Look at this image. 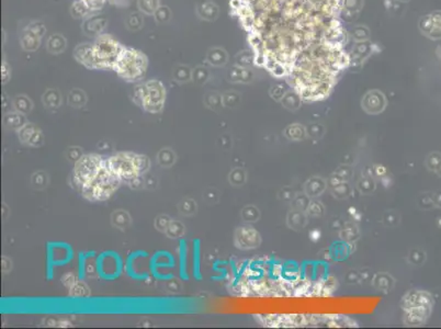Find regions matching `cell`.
Instances as JSON below:
<instances>
[{
  "instance_id": "6da1fadb",
  "label": "cell",
  "mask_w": 441,
  "mask_h": 329,
  "mask_svg": "<svg viewBox=\"0 0 441 329\" xmlns=\"http://www.w3.org/2000/svg\"><path fill=\"white\" fill-rule=\"evenodd\" d=\"M107 167L122 182H134L148 168V158L132 152L117 153L106 158Z\"/></svg>"
},
{
  "instance_id": "7a4b0ae2",
  "label": "cell",
  "mask_w": 441,
  "mask_h": 329,
  "mask_svg": "<svg viewBox=\"0 0 441 329\" xmlns=\"http://www.w3.org/2000/svg\"><path fill=\"white\" fill-rule=\"evenodd\" d=\"M122 181L106 166L88 184L80 188L81 195L90 202H103L110 199L120 188Z\"/></svg>"
},
{
  "instance_id": "3957f363",
  "label": "cell",
  "mask_w": 441,
  "mask_h": 329,
  "mask_svg": "<svg viewBox=\"0 0 441 329\" xmlns=\"http://www.w3.org/2000/svg\"><path fill=\"white\" fill-rule=\"evenodd\" d=\"M106 166V158L98 154H87L81 156L75 164L74 181L78 188L88 184L102 168Z\"/></svg>"
},
{
  "instance_id": "277c9868",
  "label": "cell",
  "mask_w": 441,
  "mask_h": 329,
  "mask_svg": "<svg viewBox=\"0 0 441 329\" xmlns=\"http://www.w3.org/2000/svg\"><path fill=\"white\" fill-rule=\"evenodd\" d=\"M97 276L102 281H116L124 272V261L118 251L105 250L100 252L95 262Z\"/></svg>"
},
{
  "instance_id": "5b68a950",
  "label": "cell",
  "mask_w": 441,
  "mask_h": 329,
  "mask_svg": "<svg viewBox=\"0 0 441 329\" xmlns=\"http://www.w3.org/2000/svg\"><path fill=\"white\" fill-rule=\"evenodd\" d=\"M74 259L73 246L65 241H48L46 244V280L54 279L55 268L66 266Z\"/></svg>"
},
{
  "instance_id": "8992f818",
  "label": "cell",
  "mask_w": 441,
  "mask_h": 329,
  "mask_svg": "<svg viewBox=\"0 0 441 329\" xmlns=\"http://www.w3.org/2000/svg\"><path fill=\"white\" fill-rule=\"evenodd\" d=\"M143 58L144 56L134 51H131V53H121L114 68L125 80H139L143 77L146 68V62Z\"/></svg>"
},
{
  "instance_id": "52a82bcc",
  "label": "cell",
  "mask_w": 441,
  "mask_h": 329,
  "mask_svg": "<svg viewBox=\"0 0 441 329\" xmlns=\"http://www.w3.org/2000/svg\"><path fill=\"white\" fill-rule=\"evenodd\" d=\"M140 104L146 111L150 113H158L164 108L165 89L159 81H149L140 87L138 92Z\"/></svg>"
},
{
  "instance_id": "ba28073f",
  "label": "cell",
  "mask_w": 441,
  "mask_h": 329,
  "mask_svg": "<svg viewBox=\"0 0 441 329\" xmlns=\"http://www.w3.org/2000/svg\"><path fill=\"white\" fill-rule=\"evenodd\" d=\"M176 258L168 250L155 251L148 261V269L150 276L157 281L167 282L175 278L172 272H165L164 270H171L176 268Z\"/></svg>"
},
{
  "instance_id": "9c48e42d",
  "label": "cell",
  "mask_w": 441,
  "mask_h": 329,
  "mask_svg": "<svg viewBox=\"0 0 441 329\" xmlns=\"http://www.w3.org/2000/svg\"><path fill=\"white\" fill-rule=\"evenodd\" d=\"M418 27L425 36L432 40H440L441 38V11L434 12L422 16L418 22Z\"/></svg>"
},
{
  "instance_id": "30bf717a",
  "label": "cell",
  "mask_w": 441,
  "mask_h": 329,
  "mask_svg": "<svg viewBox=\"0 0 441 329\" xmlns=\"http://www.w3.org/2000/svg\"><path fill=\"white\" fill-rule=\"evenodd\" d=\"M148 256H149L148 252L142 249L130 252L127 257V260L124 262V271L130 279L134 280V281H146V279L139 272L138 268L142 267L139 265L141 258Z\"/></svg>"
},
{
  "instance_id": "8fae6325",
  "label": "cell",
  "mask_w": 441,
  "mask_h": 329,
  "mask_svg": "<svg viewBox=\"0 0 441 329\" xmlns=\"http://www.w3.org/2000/svg\"><path fill=\"white\" fill-rule=\"evenodd\" d=\"M374 47H375L374 44L370 43L369 41L356 43V45L352 47L351 54H349L351 67L352 68H360L361 66L363 65V63L366 62V60L375 52Z\"/></svg>"
},
{
  "instance_id": "7c38bea8",
  "label": "cell",
  "mask_w": 441,
  "mask_h": 329,
  "mask_svg": "<svg viewBox=\"0 0 441 329\" xmlns=\"http://www.w3.org/2000/svg\"><path fill=\"white\" fill-rule=\"evenodd\" d=\"M386 106V99L382 92L378 90L369 91L362 99V108L370 114L382 112Z\"/></svg>"
},
{
  "instance_id": "4fadbf2b",
  "label": "cell",
  "mask_w": 441,
  "mask_h": 329,
  "mask_svg": "<svg viewBox=\"0 0 441 329\" xmlns=\"http://www.w3.org/2000/svg\"><path fill=\"white\" fill-rule=\"evenodd\" d=\"M178 269H179V277L182 281H189V273H188V243L184 238L179 240V248H178Z\"/></svg>"
},
{
  "instance_id": "5bb4252c",
  "label": "cell",
  "mask_w": 441,
  "mask_h": 329,
  "mask_svg": "<svg viewBox=\"0 0 441 329\" xmlns=\"http://www.w3.org/2000/svg\"><path fill=\"white\" fill-rule=\"evenodd\" d=\"M192 276L195 281L202 280L201 273V241L198 238L192 240Z\"/></svg>"
},
{
  "instance_id": "9a60e30c",
  "label": "cell",
  "mask_w": 441,
  "mask_h": 329,
  "mask_svg": "<svg viewBox=\"0 0 441 329\" xmlns=\"http://www.w3.org/2000/svg\"><path fill=\"white\" fill-rule=\"evenodd\" d=\"M198 12L202 19L213 21L219 15V7L214 2L205 0V1H202L199 4Z\"/></svg>"
},
{
  "instance_id": "2e32d148",
  "label": "cell",
  "mask_w": 441,
  "mask_h": 329,
  "mask_svg": "<svg viewBox=\"0 0 441 329\" xmlns=\"http://www.w3.org/2000/svg\"><path fill=\"white\" fill-rule=\"evenodd\" d=\"M208 62L214 66H223L227 63L228 55L225 49L220 47H214L209 51L208 53Z\"/></svg>"
},
{
  "instance_id": "e0dca14e",
  "label": "cell",
  "mask_w": 441,
  "mask_h": 329,
  "mask_svg": "<svg viewBox=\"0 0 441 329\" xmlns=\"http://www.w3.org/2000/svg\"><path fill=\"white\" fill-rule=\"evenodd\" d=\"M231 78L232 81H242L248 82L252 81L254 78V73L249 68L241 67V66H235L231 70Z\"/></svg>"
},
{
  "instance_id": "ac0fdd59",
  "label": "cell",
  "mask_w": 441,
  "mask_h": 329,
  "mask_svg": "<svg viewBox=\"0 0 441 329\" xmlns=\"http://www.w3.org/2000/svg\"><path fill=\"white\" fill-rule=\"evenodd\" d=\"M349 36L355 41V43L368 42L370 40V36H371V32L366 25H357L351 30Z\"/></svg>"
},
{
  "instance_id": "d6986e66",
  "label": "cell",
  "mask_w": 441,
  "mask_h": 329,
  "mask_svg": "<svg viewBox=\"0 0 441 329\" xmlns=\"http://www.w3.org/2000/svg\"><path fill=\"white\" fill-rule=\"evenodd\" d=\"M237 66L241 67H250V66L255 64V52L254 51H242L238 53L235 57Z\"/></svg>"
},
{
  "instance_id": "ffe728a7",
  "label": "cell",
  "mask_w": 441,
  "mask_h": 329,
  "mask_svg": "<svg viewBox=\"0 0 441 329\" xmlns=\"http://www.w3.org/2000/svg\"><path fill=\"white\" fill-rule=\"evenodd\" d=\"M96 254L95 251L91 252H79L78 254V279L83 281L86 276V260L87 258L92 257Z\"/></svg>"
},
{
  "instance_id": "44dd1931",
  "label": "cell",
  "mask_w": 441,
  "mask_h": 329,
  "mask_svg": "<svg viewBox=\"0 0 441 329\" xmlns=\"http://www.w3.org/2000/svg\"><path fill=\"white\" fill-rule=\"evenodd\" d=\"M298 103H300V96L297 93L290 92L283 97V104L288 108L296 109L298 107Z\"/></svg>"
},
{
  "instance_id": "7402d4cb",
  "label": "cell",
  "mask_w": 441,
  "mask_h": 329,
  "mask_svg": "<svg viewBox=\"0 0 441 329\" xmlns=\"http://www.w3.org/2000/svg\"><path fill=\"white\" fill-rule=\"evenodd\" d=\"M363 3H364L363 0H345L344 9L360 12L363 8Z\"/></svg>"
},
{
  "instance_id": "603a6c76",
  "label": "cell",
  "mask_w": 441,
  "mask_h": 329,
  "mask_svg": "<svg viewBox=\"0 0 441 329\" xmlns=\"http://www.w3.org/2000/svg\"><path fill=\"white\" fill-rule=\"evenodd\" d=\"M270 93H271L272 98H275V99H277V100H279V99H281V98H283V97L286 96L285 95V93H286V88L282 84L276 85V86H274V87L271 88Z\"/></svg>"
},
{
  "instance_id": "cb8c5ba5",
  "label": "cell",
  "mask_w": 441,
  "mask_h": 329,
  "mask_svg": "<svg viewBox=\"0 0 441 329\" xmlns=\"http://www.w3.org/2000/svg\"><path fill=\"white\" fill-rule=\"evenodd\" d=\"M359 14H360V12H356V11H349V10L344 9L341 11L340 16L342 18V20L346 21V22H349L350 23V22H353L358 19Z\"/></svg>"
},
{
  "instance_id": "d4e9b609",
  "label": "cell",
  "mask_w": 441,
  "mask_h": 329,
  "mask_svg": "<svg viewBox=\"0 0 441 329\" xmlns=\"http://www.w3.org/2000/svg\"><path fill=\"white\" fill-rule=\"evenodd\" d=\"M395 1H399V2H408V1H411V0H395Z\"/></svg>"
}]
</instances>
